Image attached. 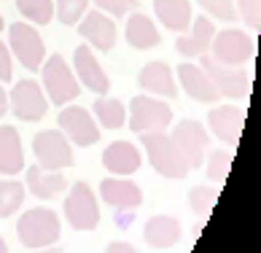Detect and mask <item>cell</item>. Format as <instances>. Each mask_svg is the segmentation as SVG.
<instances>
[{
  "mask_svg": "<svg viewBox=\"0 0 261 253\" xmlns=\"http://www.w3.org/2000/svg\"><path fill=\"white\" fill-rule=\"evenodd\" d=\"M16 235L22 245L33 248V250L49 248L60 240V216L49 208H33L24 216H19Z\"/></svg>",
  "mask_w": 261,
  "mask_h": 253,
  "instance_id": "cell-1",
  "label": "cell"
},
{
  "mask_svg": "<svg viewBox=\"0 0 261 253\" xmlns=\"http://www.w3.org/2000/svg\"><path fill=\"white\" fill-rule=\"evenodd\" d=\"M140 138H143V148L148 151V162L159 175L172 181H183L191 172L167 132H148V135H140Z\"/></svg>",
  "mask_w": 261,
  "mask_h": 253,
  "instance_id": "cell-2",
  "label": "cell"
},
{
  "mask_svg": "<svg viewBox=\"0 0 261 253\" xmlns=\"http://www.w3.org/2000/svg\"><path fill=\"white\" fill-rule=\"evenodd\" d=\"M41 75H43V92L54 105L73 103L81 94V84L75 79L73 67L62 60V54H51L49 60H43Z\"/></svg>",
  "mask_w": 261,
  "mask_h": 253,
  "instance_id": "cell-3",
  "label": "cell"
},
{
  "mask_svg": "<svg viewBox=\"0 0 261 253\" xmlns=\"http://www.w3.org/2000/svg\"><path fill=\"white\" fill-rule=\"evenodd\" d=\"M172 121V108L151 94H138L129 103V130L138 135L164 132Z\"/></svg>",
  "mask_w": 261,
  "mask_h": 253,
  "instance_id": "cell-4",
  "label": "cell"
},
{
  "mask_svg": "<svg viewBox=\"0 0 261 253\" xmlns=\"http://www.w3.org/2000/svg\"><path fill=\"white\" fill-rule=\"evenodd\" d=\"M199 67L207 73V79L213 81L216 92L221 97H245L250 89V75L243 65H224V62H216L210 54H202L199 57Z\"/></svg>",
  "mask_w": 261,
  "mask_h": 253,
  "instance_id": "cell-5",
  "label": "cell"
},
{
  "mask_svg": "<svg viewBox=\"0 0 261 253\" xmlns=\"http://www.w3.org/2000/svg\"><path fill=\"white\" fill-rule=\"evenodd\" d=\"M8 48L27 70H41L46 60V43L30 22H14L8 27Z\"/></svg>",
  "mask_w": 261,
  "mask_h": 253,
  "instance_id": "cell-6",
  "label": "cell"
},
{
  "mask_svg": "<svg viewBox=\"0 0 261 253\" xmlns=\"http://www.w3.org/2000/svg\"><path fill=\"white\" fill-rule=\"evenodd\" d=\"M8 111L22 121H41L49 113V97L38 81L24 79L14 84L11 94H8Z\"/></svg>",
  "mask_w": 261,
  "mask_h": 253,
  "instance_id": "cell-7",
  "label": "cell"
},
{
  "mask_svg": "<svg viewBox=\"0 0 261 253\" xmlns=\"http://www.w3.org/2000/svg\"><path fill=\"white\" fill-rule=\"evenodd\" d=\"M172 143L180 151V157L186 159L189 170H199L205 164L207 157V143H210V132L194 119H183L175 130H172Z\"/></svg>",
  "mask_w": 261,
  "mask_h": 253,
  "instance_id": "cell-8",
  "label": "cell"
},
{
  "mask_svg": "<svg viewBox=\"0 0 261 253\" xmlns=\"http://www.w3.org/2000/svg\"><path fill=\"white\" fill-rule=\"evenodd\" d=\"M65 218L73 229H79V232H89L100 223L97 197H94V191L86 186L84 181L73 183L70 194L65 197Z\"/></svg>",
  "mask_w": 261,
  "mask_h": 253,
  "instance_id": "cell-9",
  "label": "cell"
},
{
  "mask_svg": "<svg viewBox=\"0 0 261 253\" xmlns=\"http://www.w3.org/2000/svg\"><path fill=\"white\" fill-rule=\"evenodd\" d=\"M33 151L38 159V167L43 170H62L73 164L70 140L60 130H43L33 138Z\"/></svg>",
  "mask_w": 261,
  "mask_h": 253,
  "instance_id": "cell-10",
  "label": "cell"
},
{
  "mask_svg": "<svg viewBox=\"0 0 261 253\" xmlns=\"http://www.w3.org/2000/svg\"><path fill=\"white\" fill-rule=\"evenodd\" d=\"M213 60L216 62H224V65H245L250 57H253V38L243 30H221L213 35Z\"/></svg>",
  "mask_w": 261,
  "mask_h": 253,
  "instance_id": "cell-11",
  "label": "cell"
},
{
  "mask_svg": "<svg viewBox=\"0 0 261 253\" xmlns=\"http://www.w3.org/2000/svg\"><path fill=\"white\" fill-rule=\"evenodd\" d=\"M60 130L67 140H73L75 145H94L100 140V130H97V121L94 116L81 108V105H70V108H62L60 111Z\"/></svg>",
  "mask_w": 261,
  "mask_h": 253,
  "instance_id": "cell-12",
  "label": "cell"
},
{
  "mask_svg": "<svg viewBox=\"0 0 261 253\" xmlns=\"http://www.w3.org/2000/svg\"><path fill=\"white\" fill-rule=\"evenodd\" d=\"M84 22H79V33L86 43H89V48H97V52H111V48L116 46V22L108 16V14H102V11H86L84 16Z\"/></svg>",
  "mask_w": 261,
  "mask_h": 253,
  "instance_id": "cell-13",
  "label": "cell"
},
{
  "mask_svg": "<svg viewBox=\"0 0 261 253\" xmlns=\"http://www.w3.org/2000/svg\"><path fill=\"white\" fill-rule=\"evenodd\" d=\"M73 65H75V79H79V84H84L86 89H92V92H97L100 97L102 94H108L111 89V79H108V73L100 67L97 62V57H94V52L86 43H81L79 48H75V54H73Z\"/></svg>",
  "mask_w": 261,
  "mask_h": 253,
  "instance_id": "cell-14",
  "label": "cell"
},
{
  "mask_svg": "<svg viewBox=\"0 0 261 253\" xmlns=\"http://www.w3.org/2000/svg\"><path fill=\"white\" fill-rule=\"evenodd\" d=\"M100 197L105 199V205H111L116 210H135L143 205V191L135 181L129 178H102L100 183Z\"/></svg>",
  "mask_w": 261,
  "mask_h": 253,
  "instance_id": "cell-15",
  "label": "cell"
},
{
  "mask_svg": "<svg viewBox=\"0 0 261 253\" xmlns=\"http://www.w3.org/2000/svg\"><path fill=\"white\" fill-rule=\"evenodd\" d=\"M243 124H245V111L234 108V105H221L207 113V127L221 143L226 145H237L240 135H243Z\"/></svg>",
  "mask_w": 261,
  "mask_h": 253,
  "instance_id": "cell-16",
  "label": "cell"
},
{
  "mask_svg": "<svg viewBox=\"0 0 261 253\" xmlns=\"http://www.w3.org/2000/svg\"><path fill=\"white\" fill-rule=\"evenodd\" d=\"M213 35H216V27H213L210 16H194L191 19V33L183 35L175 41V48L180 57L186 60H194V57H202L210 52V43H213Z\"/></svg>",
  "mask_w": 261,
  "mask_h": 253,
  "instance_id": "cell-17",
  "label": "cell"
},
{
  "mask_svg": "<svg viewBox=\"0 0 261 253\" xmlns=\"http://www.w3.org/2000/svg\"><path fill=\"white\" fill-rule=\"evenodd\" d=\"M138 86L146 94L153 97H178V84H175V75H172L170 65L164 62H148L143 65V70L138 73Z\"/></svg>",
  "mask_w": 261,
  "mask_h": 253,
  "instance_id": "cell-18",
  "label": "cell"
},
{
  "mask_svg": "<svg viewBox=\"0 0 261 253\" xmlns=\"http://www.w3.org/2000/svg\"><path fill=\"white\" fill-rule=\"evenodd\" d=\"M178 81L183 86V92H186L191 100H197V103H216L221 97L216 92V86H213V81L207 79V73L202 70L199 65H194L191 60L178 65Z\"/></svg>",
  "mask_w": 261,
  "mask_h": 253,
  "instance_id": "cell-19",
  "label": "cell"
},
{
  "mask_svg": "<svg viewBox=\"0 0 261 253\" xmlns=\"http://www.w3.org/2000/svg\"><path fill=\"white\" fill-rule=\"evenodd\" d=\"M102 164H105V170H108V172L124 178V175H132V172L140 170L143 157H140V151L135 148L132 143L113 140L108 148H105V154H102Z\"/></svg>",
  "mask_w": 261,
  "mask_h": 253,
  "instance_id": "cell-20",
  "label": "cell"
},
{
  "mask_svg": "<svg viewBox=\"0 0 261 253\" xmlns=\"http://www.w3.org/2000/svg\"><path fill=\"white\" fill-rule=\"evenodd\" d=\"M67 181L62 172H54V170H43V167H27V181H24V189L38 199H54L65 191Z\"/></svg>",
  "mask_w": 261,
  "mask_h": 253,
  "instance_id": "cell-21",
  "label": "cell"
},
{
  "mask_svg": "<svg viewBox=\"0 0 261 253\" xmlns=\"http://www.w3.org/2000/svg\"><path fill=\"white\" fill-rule=\"evenodd\" d=\"M153 14L156 19L175 33H186L191 27V0H153Z\"/></svg>",
  "mask_w": 261,
  "mask_h": 253,
  "instance_id": "cell-22",
  "label": "cell"
},
{
  "mask_svg": "<svg viewBox=\"0 0 261 253\" xmlns=\"http://www.w3.org/2000/svg\"><path fill=\"white\" fill-rule=\"evenodd\" d=\"M180 235H183V229H180V223L172 218V216H153V218L146 223V229H143V237H146V242H148L151 248H156V250L178 245Z\"/></svg>",
  "mask_w": 261,
  "mask_h": 253,
  "instance_id": "cell-23",
  "label": "cell"
},
{
  "mask_svg": "<svg viewBox=\"0 0 261 253\" xmlns=\"http://www.w3.org/2000/svg\"><path fill=\"white\" fill-rule=\"evenodd\" d=\"M24 170V151H22V140L14 127H0V172L6 175H16Z\"/></svg>",
  "mask_w": 261,
  "mask_h": 253,
  "instance_id": "cell-24",
  "label": "cell"
},
{
  "mask_svg": "<svg viewBox=\"0 0 261 253\" xmlns=\"http://www.w3.org/2000/svg\"><path fill=\"white\" fill-rule=\"evenodd\" d=\"M124 35H127V43L132 48H138V52L153 48V46H159V41H162L156 24H153L146 14H138V11L127 19V30H124Z\"/></svg>",
  "mask_w": 261,
  "mask_h": 253,
  "instance_id": "cell-25",
  "label": "cell"
},
{
  "mask_svg": "<svg viewBox=\"0 0 261 253\" xmlns=\"http://www.w3.org/2000/svg\"><path fill=\"white\" fill-rule=\"evenodd\" d=\"M94 108V121H97L100 127H105V130H119V127H124V121H127V108L116 100V97H97V103L92 105Z\"/></svg>",
  "mask_w": 261,
  "mask_h": 253,
  "instance_id": "cell-26",
  "label": "cell"
},
{
  "mask_svg": "<svg viewBox=\"0 0 261 253\" xmlns=\"http://www.w3.org/2000/svg\"><path fill=\"white\" fill-rule=\"evenodd\" d=\"M24 186L19 181H0V218H8L24 205Z\"/></svg>",
  "mask_w": 261,
  "mask_h": 253,
  "instance_id": "cell-27",
  "label": "cell"
},
{
  "mask_svg": "<svg viewBox=\"0 0 261 253\" xmlns=\"http://www.w3.org/2000/svg\"><path fill=\"white\" fill-rule=\"evenodd\" d=\"M16 8L27 22L49 24L54 19V0H16Z\"/></svg>",
  "mask_w": 261,
  "mask_h": 253,
  "instance_id": "cell-28",
  "label": "cell"
},
{
  "mask_svg": "<svg viewBox=\"0 0 261 253\" xmlns=\"http://www.w3.org/2000/svg\"><path fill=\"white\" fill-rule=\"evenodd\" d=\"M92 0H54V16L60 19L62 24L73 27L81 22V16L86 14Z\"/></svg>",
  "mask_w": 261,
  "mask_h": 253,
  "instance_id": "cell-29",
  "label": "cell"
},
{
  "mask_svg": "<svg viewBox=\"0 0 261 253\" xmlns=\"http://www.w3.org/2000/svg\"><path fill=\"white\" fill-rule=\"evenodd\" d=\"M205 175L216 183H224L229 178V167H231V151H213L210 157H205Z\"/></svg>",
  "mask_w": 261,
  "mask_h": 253,
  "instance_id": "cell-30",
  "label": "cell"
},
{
  "mask_svg": "<svg viewBox=\"0 0 261 253\" xmlns=\"http://www.w3.org/2000/svg\"><path fill=\"white\" fill-rule=\"evenodd\" d=\"M205 16H213L218 22H237V8L234 0H197Z\"/></svg>",
  "mask_w": 261,
  "mask_h": 253,
  "instance_id": "cell-31",
  "label": "cell"
},
{
  "mask_svg": "<svg viewBox=\"0 0 261 253\" xmlns=\"http://www.w3.org/2000/svg\"><path fill=\"white\" fill-rule=\"evenodd\" d=\"M216 199H218V191L213 186H194L189 191V205L197 216H207L210 208L216 205Z\"/></svg>",
  "mask_w": 261,
  "mask_h": 253,
  "instance_id": "cell-32",
  "label": "cell"
},
{
  "mask_svg": "<svg viewBox=\"0 0 261 253\" xmlns=\"http://www.w3.org/2000/svg\"><path fill=\"white\" fill-rule=\"evenodd\" d=\"M237 16H243V22L250 30L261 27V0H237Z\"/></svg>",
  "mask_w": 261,
  "mask_h": 253,
  "instance_id": "cell-33",
  "label": "cell"
},
{
  "mask_svg": "<svg viewBox=\"0 0 261 253\" xmlns=\"http://www.w3.org/2000/svg\"><path fill=\"white\" fill-rule=\"evenodd\" d=\"M97 6V11L108 14V16H127L129 11L138 8V0H92Z\"/></svg>",
  "mask_w": 261,
  "mask_h": 253,
  "instance_id": "cell-34",
  "label": "cell"
},
{
  "mask_svg": "<svg viewBox=\"0 0 261 253\" xmlns=\"http://www.w3.org/2000/svg\"><path fill=\"white\" fill-rule=\"evenodd\" d=\"M14 79V65H11V48L0 41V84H8Z\"/></svg>",
  "mask_w": 261,
  "mask_h": 253,
  "instance_id": "cell-35",
  "label": "cell"
},
{
  "mask_svg": "<svg viewBox=\"0 0 261 253\" xmlns=\"http://www.w3.org/2000/svg\"><path fill=\"white\" fill-rule=\"evenodd\" d=\"M105 253H138V248L129 245V242H111V245L105 248Z\"/></svg>",
  "mask_w": 261,
  "mask_h": 253,
  "instance_id": "cell-36",
  "label": "cell"
},
{
  "mask_svg": "<svg viewBox=\"0 0 261 253\" xmlns=\"http://www.w3.org/2000/svg\"><path fill=\"white\" fill-rule=\"evenodd\" d=\"M8 113V94H6V89L0 86V119Z\"/></svg>",
  "mask_w": 261,
  "mask_h": 253,
  "instance_id": "cell-37",
  "label": "cell"
},
{
  "mask_svg": "<svg viewBox=\"0 0 261 253\" xmlns=\"http://www.w3.org/2000/svg\"><path fill=\"white\" fill-rule=\"evenodd\" d=\"M35 253H65V250L57 248V245H49V248H41V250H35Z\"/></svg>",
  "mask_w": 261,
  "mask_h": 253,
  "instance_id": "cell-38",
  "label": "cell"
},
{
  "mask_svg": "<svg viewBox=\"0 0 261 253\" xmlns=\"http://www.w3.org/2000/svg\"><path fill=\"white\" fill-rule=\"evenodd\" d=\"M0 253H8V245H6V240L0 237Z\"/></svg>",
  "mask_w": 261,
  "mask_h": 253,
  "instance_id": "cell-39",
  "label": "cell"
},
{
  "mask_svg": "<svg viewBox=\"0 0 261 253\" xmlns=\"http://www.w3.org/2000/svg\"><path fill=\"white\" fill-rule=\"evenodd\" d=\"M3 27H6V22H3V16H0V30H3Z\"/></svg>",
  "mask_w": 261,
  "mask_h": 253,
  "instance_id": "cell-40",
  "label": "cell"
}]
</instances>
